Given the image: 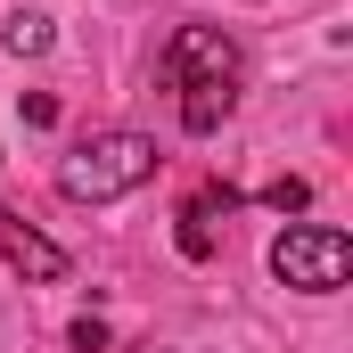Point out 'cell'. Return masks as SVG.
I'll list each match as a JSON object with an SVG mask.
<instances>
[{
	"label": "cell",
	"mask_w": 353,
	"mask_h": 353,
	"mask_svg": "<svg viewBox=\"0 0 353 353\" xmlns=\"http://www.w3.org/2000/svg\"><path fill=\"white\" fill-rule=\"evenodd\" d=\"M148 181H157V140L148 132H99L58 165V189L74 205H115V197H132Z\"/></svg>",
	"instance_id": "6da1fadb"
},
{
	"label": "cell",
	"mask_w": 353,
	"mask_h": 353,
	"mask_svg": "<svg viewBox=\"0 0 353 353\" xmlns=\"http://www.w3.org/2000/svg\"><path fill=\"white\" fill-rule=\"evenodd\" d=\"M345 271H353V239L329 230V222H296V230L271 239V279H279V288L329 296V288H345Z\"/></svg>",
	"instance_id": "7a4b0ae2"
},
{
	"label": "cell",
	"mask_w": 353,
	"mask_h": 353,
	"mask_svg": "<svg viewBox=\"0 0 353 353\" xmlns=\"http://www.w3.org/2000/svg\"><path fill=\"white\" fill-rule=\"evenodd\" d=\"M165 83L173 90H205V83H239V41L222 25H181L165 41Z\"/></svg>",
	"instance_id": "3957f363"
},
{
	"label": "cell",
	"mask_w": 353,
	"mask_h": 353,
	"mask_svg": "<svg viewBox=\"0 0 353 353\" xmlns=\"http://www.w3.org/2000/svg\"><path fill=\"white\" fill-rule=\"evenodd\" d=\"M0 263L8 271H25V279H66V255L33 230V222H17L8 205H0Z\"/></svg>",
	"instance_id": "277c9868"
},
{
	"label": "cell",
	"mask_w": 353,
	"mask_h": 353,
	"mask_svg": "<svg viewBox=\"0 0 353 353\" xmlns=\"http://www.w3.org/2000/svg\"><path fill=\"white\" fill-rule=\"evenodd\" d=\"M230 205H239V189H205V197L181 205V255H189V263L214 255V214H230Z\"/></svg>",
	"instance_id": "5b68a950"
},
{
	"label": "cell",
	"mask_w": 353,
	"mask_h": 353,
	"mask_svg": "<svg viewBox=\"0 0 353 353\" xmlns=\"http://www.w3.org/2000/svg\"><path fill=\"white\" fill-rule=\"evenodd\" d=\"M230 99H239V90H230V83H205V90H181V123H189V132L205 140V132H214V123L230 115Z\"/></svg>",
	"instance_id": "8992f818"
},
{
	"label": "cell",
	"mask_w": 353,
	"mask_h": 353,
	"mask_svg": "<svg viewBox=\"0 0 353 353\" xmlns=\"http://www.w3.org/2000/svg\"><path fill=\"white\" fill-rule=\"evenodd\" d=\"M58 33H50V17H33V8H17L8 25H0V50H17V58H41Z\"/></svg>",
	"instance_id": "52a82bcc"
},
{
	"label": "cell",
	"mask_w": 353,
	"mask_h": 353,
	"mask_svg": "<svg viewBox=\"0 0 353 353\" xmlns=\"http://www.w3.org/2000/svg\"><path fill=\"white\" fill-rule=\"evenodd\" d=\"M263 197H271V205H279V214H296V205H304V197H312V189H304V181H271Z\"/></svg>",
	"instance_id": "ba28073f"
},
{
	"label": "cell",
	"mask_w": 353,
	"mask_h": 353,
	"mask_svg": "<svg viewBox=\"0 0 353 353\" xmlns=\"http://www.w3.org/2000/svg\"><path fill=\"white\" fill-rule=\"evenodd\" d=\"M25 123H58V99L50 90H25Z\"/></svg>",
	"instance_id": "9c48e42d"
}]
</instances>
